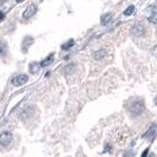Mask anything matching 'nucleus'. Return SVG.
I'll return each mask as SVG.
<instances>
[{
	"label": "nucleus",
	"instance_id": "1",
	"mask_svg": "<svg viewBox=\"0 0 157 157\" xmlns=\"http://www.w3.org/2000/svg\"><path fill=\"white\" fill-rule=\"evenodd\" d=\"M129 111H130L133 116L141 115V113L144 111V104H143V102L139 101V99L131 101V102L129 103Z\"/></svg>",
	"mask_w": 157,
	"mask_h": 157
},
{
	"label": "nucleus",
	"instance_id": "2",
	"mask_svg": "<svg viewBox=\"0 0 157 157\" xmlns=\"http://www.w3.org/2000/svg\"><path fill=\"white\" fill-rule=\"evenodd\" d=\"M27 81H29V77L26 74H18L12 79V84L16 85V86H20V85L26 84Z\"/></svg>",
	"mask_w": 157,
	"mask_h": 157
},
{
	"label": "nucleus",
	"instance_id": "3",
	"mask_svg": "<svg viewBox=\"0 0 157 157\" xmlns=\"http://www.w3.org/2000/svg\"><path fill=\"white\" fill-rule=\"evenodd\" d=\"M131 33L133 37H142L145 33V29L142 24H135L131 29Z\"/></svg>",
	"mask_w": 157,
	"mask_h": 157
},
{
	"label": "nucleus",
	"instance_id": "4",
	"mask_svg": "<svg viewBox=\"0 0 157 157\" xmlns=\"http://www.w3.org/2000/svg\"><path fill=\"white\" fill-rule=\"evenodd\" d=\"M11 142H12V133L11 132L6 131V132H3L0 135V145L7 146Z\"/></svg>",
	"mask_w": 157,
	"mask_h": 157
},
{
	"label": "nucleus",
	"instance_id": "5",
	"mask_svg": "<svg viewBox=\"0 0 157 157\" xmlns=\"http://www.w3.org/2000/svg\"><path fill=\"white\" fill-rule=\"evenodd\" d=\"M36 13H37V6H36L34 4H30V5L26 7V10L24 11L23 17H24L25 19H29V18L33 17Z\"/></svg>",
	"mask_w": 157,
	"mask_h": 157
},
{
	"label": "nucleus",
	"instance_id": "6",
	"mask_svg": "<svg viewBox=\"0 0 157 157\" xmlns=\"http://www.w3.org/2000/svg\"><path fill=\"white\" fill-rule=\"evenodd\" d=\"M105 54H106V51L104 49H102V50H98V51H96L93 53V58L96 60H101V59H103L105 57Z\"/></svg>",
	"mask_w": 157,
	"mask_h": 157
},
{
	"label": "nucleus",
	"instance_id": "7",
	"mask_svg": "<svg viewBox=\"0 0 157 157\" xmlns=\"http://www.w3.org/2000/svg\"><path fill=\"white\" fill-rule=\"evenodd\" d=\"M32 43H33V38H31V37H25V39H24V41H23V51L26 52V51H27V47H29Z\"/></svg>",
	"mask_w": 157,
	"mask_h": 157
},
{
	"label": "nucleus",
	"instance_id": "8",
	"mask_svg": "<svg viewBox=\"0 0 157 157\" xmlns=\"http://www.w3.org/2000/svg\"><path fill=\"white\" fill-rule=\"evenodd\" d=\"M156 128H157V125H156V124H152V125H151V128L149 129V131H148V132H145V133L143 135V137H146V138H152L153 133L156 132Z\"/></svg>",
	"mask_w": 157,
	"mask_h": 157
},
{
	"label": "nucleus",
	"instance_id": "9",
	"mask_svg": "<svg viewBox=\"0 0 157 157\" xmlns=\"http://www.w3.org/2000/svg\"><path fill=\"white\" fill-rule=\"evenodd\" d=\"M111 19H112V14H111V13H106V14H103V16H102L101 23H102L103 25H106Z\"/></svg>",
	"mask_w": 157,
	"mask_h": 157
},
{
	"label": "nucleus",
	"instance_id": "10",
	"mask_svg": "<svg viewBox=\"0 0 157 157\" xmlns=\"http://www.w3.org/2000/svg\"><path fill=\"white\" fill-rule=\"evenodd\" d=\"M41 67V64H38V63H32L30 65V71L31 73H38V71L40 70Z\"/></svg>",
	"mask_w": 157,
	"mask_h": 157
},
{
	"label": "nucleus",
	"instance_id": "11",
	"mask_svg": "<svg viewBox=\"0 0 157 157\" xmlns=\"http://www.w3.org/2000/svg\"><path fill=\"white\" fill-rule=\"evenodd\" d=\"M7 53V45L5 41H0V56L5 57Z\"/></svg>",
	"mask_w": 157,
	"mask_h": 157
},
{
	"label": "nucleus",
	"instance_id": "12",
	"mask_svg": "<svg viewBox=\"0 0 157 157\" xmlns=\"http://www.w3.org/2000/svg\"><path fill=\"white\" fill-rule=\"evenodd\" d=\"M52 61H53V53H51L49 57H46V58H45V59H44V60H43L40 64H41V66H43V67H45V66L50 65Z\"/></svg>",
	"mask_w": 157,
	"mask_h": 157
},
{
	"label": "nucleus",
	"instance_id": "13",
	"mask_svg": "<svg viewBox=\"0 0 157 157\" xmlns=\"http://www.w3.org/2000/svg\"><path fill=\"white\" fill-rule=\"evenodd\" d=\"M73 45H74V40H73V39H70L69 41H66V43L61 46V49H63V50H69V49L72 47Z\"/></svg>",
	"mask_w": 157,
	"mask_h": 157
},
{
	"label": "nucleus",
	"instance_id": "14",
	"mask_svg": "<svg viewBox=\"0 0 157 157\" xmlns=\"http://www.w3.org/2000/svg\"><path fill=\"white\" fill-rule=\"evenodd\" d=\"M133 12H135V6H133V5H130V6L124 11V16H131Z\"/></svg>",
	"mask_w": 157,
	"mask_h": 157
},
{
	"label": "nucleus",
	"instance_id": "15",
	"mask_svg": "<svg viewBox=\"0 0 157 157\" xmlns=\"http://www.w3.org/2000/svg\"><path fill=\"white\" fill-rule=\"evenodd\" d=\"M149 20H150L152 24H157V12H153V13L149 17Z\"/></svg>",
	"mask_w": 157,
	"mask_h": 157
},
{
	"label": "nucleus",
	"instance_id": "16",
	"mask_svg": "<svg viewBox=\"0 0 157 157\" xmlns=\"http://www.w3.org/2000/svg\"><path fill=\"white\" fill-rule=\"evenodd\" d=\"M152 54H153V56L157 58V45H156V46L152 49Z\"/></svg>",
	"mask_w": 157,
	"mask_h": 157
},
{
	"label": "nucleus",
	"instance_id": "17",
	"mask_svg": "<svg viewBox=\"0 0 157 157\" xmlns=\"http://www.w3.org/2000/svg\"><path fill=\"white\" fill-rule=\"evenodd\" d=\"M4 18H5V13L0 12V21H3V20H4Z\"/></svg>",
	"mask_w": 157,
	"mask_h": 157
},
{
	"label": "nucleus",
	"instance_id": "18",
	"mask_svg": "<svg viewBox=\"0 0 157 157\" xmlns=\"http://www.w3.org/2000/svg\"><path fill=\"white\" fill-rule=\"evenodd\" d=\"M148 151H149V150L146 149V150H145V151H144V152L142 153V156H143V157H144V156H146V155H148Z\"/></svg>",
	"mask_w": 157,
	"mask_h": 157
},
{
	"label": "nucleus",
	"instance_id": "19",
	"mask_svg": "<svg viewBox=\"0 0 157 157\" xmlns=\"http://www.w3.org/2000/svg\"><path fill=\"white\" fill-rule=\"evenodd\" d=\"M155 104H156V105H157V97H156V98H155Z\"/></svg>",
	"mask_w": 157,
	"mask_h": 157
},
{
	"label": "nucleus",
	"instance_id": "20",
	"mask_svg": "<svg viewBox=\"0 0 157 157\" xmlns=\"http://www.w3.org/2000/svg\"><path fill=\"white\" fill-rule=\"evenodd\" d=\"M17 1H18V3H21V1H24V0H17Z\"/></svg>",
	"mask_w": 157,
	"mask_h": 157
}]
</instances>
